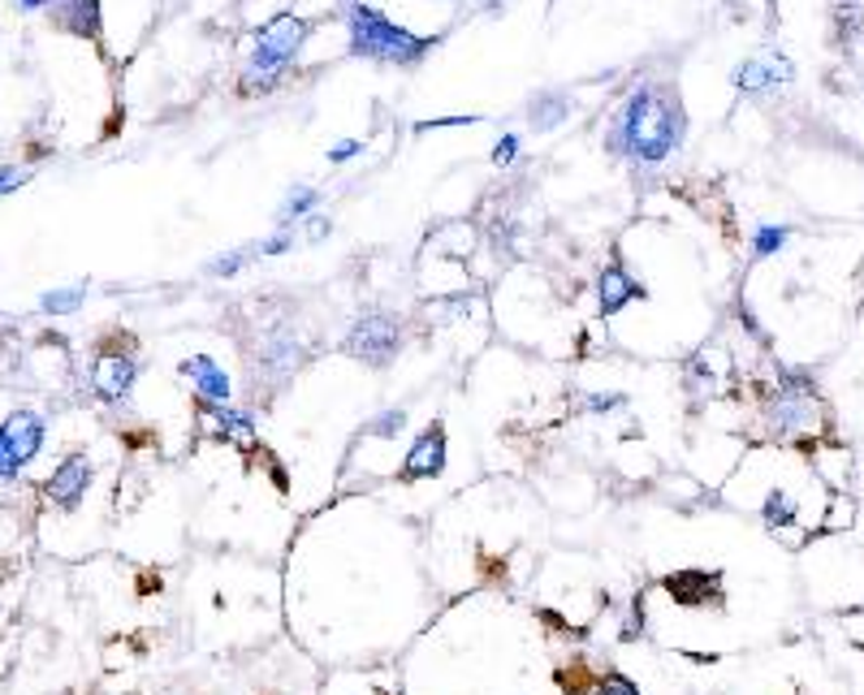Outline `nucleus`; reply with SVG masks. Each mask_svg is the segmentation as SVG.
I'll return each instance as SVG.
<instances>
[{
	"instance_id": "1",
	"label": "nucleus",
	"mask_w": 864,
	"mask_h": 695,
	"mask_svg": "<svg viewBox=\"0 0 864 695\" xmlns=\"http://www.w3.org/2000/svg\"><path fill=\"white\" fill-rule=\"evenodd\" d=\"M683 139L687 109L679 91L657 78H640L605 125V152L623 155L631 164H662L683 148Z\"/></svg>"
},
{
	"instance_id": "2",
	"label": "nucleus",
	"mask_w": 864,
	"mask_h": 695,
	"mask_svg": "<svg viewBox=\"0 0 864 695\" xmlns=\"http://www.w3.org/2000/svg\"><path fill=\"white\" fill-rule=\"evenodd\" d=\"M312 39V22L281 9L273 13L255 36H251V52L242 61V74H238V91L247 100H260V95H273L277 87L290 78L303 43Z\"/></svg>"
},
{
	"instance_id": "3",
	"label": "nucleus",
	"mask_w": 864,
	"mask_h": 695,
	"mask_svg": "<svg viewBox=\"0 0 864 695\" xmlns=\"http://www.w3.org/2000/svg\"><path fill=\"white\" fill-rule=\"evenodd\" d=\"M342 18H346V48H351V57L376 61V66L415 70L432 48L441 43V36H415V31H406L402 22H393L390 13H381L368 0H346Z\"/></svg>"
},
{
	"instance_id": "4",
	"label": "nucleus",
	"mask_w": 864,
	"mask_h": 695,
	"mask_svg": "<svg viewBox=\"0 0 864 695\" xmlns=\"http://www.w3.org/2000/svg\"><path fill=\"white\" fill-rule=\"evenodd\" d=\"M825 420L822 402H817V385L808 372H786L778 367V389L770 393L765 402V424L778 441H795V436H808L817 432Z\"/></svg>"
},
{
	"instance_id": "5",
	"label": "nucleus",
	"mask_w": 864,
	"mask_h": 695,
	"mask_svg": "<svg viewBox=\"0 0 864 695\" xmlns=\"http://www.w3.org/2000/svg\"><path fill=\"white\" fill-rule=\"evenodd\" d=\"M139 381V354H134V338L130 333H109L91 350V397L104 406H125Z\"/></svg>"
},
{
	"instance_id": "6",
	"label": "nucleus",
	"mask_w": 864,
	"mask_h": 695,
	"mask_svg": "<svg viewBox=\"0 0 864 695\" xmlns=\"http://www.w3.org/2000/svg\"><path fill=\"white\" fill-rule=\"evenodd\" d=\"M43 436H48V420L31 406H18L13 415H4L0 424V480L13 484L27 466L40 459Z\"/></svg>"
},
{
	"instance_id": "7",
	"label": "nucleus",
	"mask_w": 864,
	"mask_h": 695,
	"mask_svg": "<svg viewBox=\"0 0 864 695\" xmlns=\"http://www.w3.org/2000/svg\"><path fill=\"white\" fill-rule=\"evenodd\" d=\"M342 350L359 359V363H368V367H390L393 359H398V350H402V324H398V315L390 311H363V315H354V324L346 329V338H342Z\"/></svg>"
},
{
	"instance_id": "8",
	"label": "nucleus",
	"mask_w": 864,
	"mask_h": 695,
	"mask_svg": "<svg viewBox=\"0 0 864 695\" xmlns=\"http://www.w3.org/2000/svg\"><path fill=\"white\" fill-rule=\"evenodd\" d=\"M791 78H795V66L786 61L783 52H756V57H744V61L735 66L731 82H735V91H740V95L765 100V95L783 91Z\"/></svg>"
},
{
	"instance_id": "9",
	"label": "nucleus",
	"mask_w": 864,
	"mask_h": 695,
	"mask_svg": "<svg viewBox=\"0 0 864 695\" xmlns=\"http://www.w3.org/2000/svg\"><path fill=\"white\" fill-rule=\"evenodd\" d=\"M450 463V441H445V427L429 424L406 450V459L398 466V480L402 484H424V480H441Z\"/></svg>"
},
{
	"instance_id": "10",
	"label": "nucleus",
	"mask_w": 864,
	"mask_h": 695,
	"mask_svg": "<svg viewBox=\"0 0 864 695\" xmlns=\"http://www.w3.org/2000/svg\"><path fill=\"white\" fill-rule=\"evenodd\" d=\"M91 480H96V466H91V459L82 450H74V454H66L61 463L52 466V475L43 480V497L57 505V510L70 514V510H79L87 502Z\"/></svg>"
},
{
	"instance_id": "11",
	"label": "nucleus",
	"mask_w": 864,
	"mask_h": 695,
	"mask_svg": "<svg viewBox=\"0 0 864 695\" xmlns=\"http://www.w3.org/2000/svg\"><path fill=\"white\" fill-rule=\"evenodd\" d=\"M662 592L683 610H717L722 605V575L717 571H674L662 580Z\"/></svg>"
},
{
	"instance_id": "12",
	"label": "nucleus",
	"mask_w": 864,
	"mask_h": 695,
	"mask_svg": "<svg viewBox=\"0 0 864 695\" xmlns=\"http://www.w3.org/2000/svg\"><path fill=\"white\" fill-rule=\"evenodd\" d=\"M635 299H649V290H644V285L627 272V264L614 255V260L601 269V276H596V311H601V320H614V315L627 308V303H635Z\"/></svg>"
},
{
	"instance_id": "13",
	"label": "nucleus",
	"mask_w": 864,
	"mask_h": 695,
	"mask_svg": "<svg viewBox=\"0 0 864 695\" xmlns=\"http://www.w3.org/2000/svg\"><path fill=\"white\" fill-rule=\"evenodd\" d=\"M178 376L191 381V393H195L199 402H230V397H234L230 372H225L212 354H187V359L178 363Z\"/></svg>"
},
{
	"instance_id": "14",
	"label": "nucleus",
	"mask_w": 864,
	"mask_h": 695,
	"mask_svg": "<svg viewBox=\"0 0 864 695\" xmlns=\"http://www.w3.org/2000/svg\"><path fill=\"white\" fill-rule=\"evenodd\" d=\"M303 363H308V342H303L294 329H277V333L264 338V346H260V367H264V376L285 381V376H294Z\"/></svg>"
},
{
	"instance_id": "15",
	"label": "nucleus",
	"mask_w": 864,
	"mask_h": 695,
	"mask_svg": "<svg viewBox=\"0 0 864 695\" xmlns=\"http://www.w3.org/2000/svg\"><path fill=\"white\" fill-rule=\"evenodd\" d=\"M195 406H199V415L212 424V436H217V441L247 445V441H255V432H260L255 415L242 411V406H234V402H199L195 397Z\"/></svg>"
},
{
	"instance_id": "16",
	"label": "nucleus",
	"mask_w": 864,
	"mask_h": 695,
	"mask_svg": "<svg viewBox=\"0 0 864 695\" xmlns=\"http://www.w3.org/2000/svg\"><path fill=\"white\" fill-rule=\"evenodd\" d=\"M52 22L70 36L100 43L104 39V9L100 0H52Z\"/></svg>"
},
{
	"instance_id": "17",
	"label": "nucleus",
	"mask_w": 864,
	"mask_h": 695,
	"mask_svg": "<svg viewBox=\"0 0 864 695\" xmlns=\"http://www.w3.org/2000/svg\"><path fill=\"white\" fill-rule=\"evenodd\" d=\"M523 117H528V130H532V134H553V130L571 117V95L557 91V87H545V91H536V95L528 100Z\"/></svg>"
},
{
	"instance_id": "18",
	"label": "nucleus",
	"mask_w": 864,
	"mask_h": 695,
	"mask_svg": "<svg viewBox=\"0 0 864 695\" xmlns=\"http://www.w3.org/2000/svg\"><path fill=\"white\" fill-rule=\"evenodd\" d=\"M315 208H320V191L308 187V182H294L281 199V208H277V230H299Z\"/></svg>"
},
{
	"instance_id": "19",
	"label": "nucleus",
	"mask_w": 864,
	"mask_h": 695,
	"mask_svg": "<svg viewBox=\"0 0 864 695\" xmlns=\"http://www.w3.org/2000/svg\"><path fill=\"white\" fill-rule=\"evenodd\" d=\"M87 294H91V285L87 281H70V285H57V290H48L40 294V311L43 315H79L82 303H87Z\"/></svg>"
},
{
	"instance_id": "20",
	"label": "nucleus",
	"mask_w": 864,
	"mask_h": 695,
	"mask_svg": "<svg viewBox=\"0 0 864 695\" xmlns=\"http://www.w3.org/2000/svg\"><path fill=\"white\" fill-rule=\"evenodd\" d=\"M761 518H765V527H774V532L795 527V523H800V502H795L786 488H770L765 502H761Z\"/></svg>"
},
{
	"instance_id": "21",
	"label": "nucleus",
	"mask_w": 864,
	"mask_h": 695,
	"mask_svg": "<svg viewBox=\"0 0 864 695\" xmlns=\"http://www.w3.org/2000/svg\"><path fill=\"white\" fill-rule=\"evenodd\" d=\"M251 260H260V242H251V246H234V251H221L217 260H208V276H217V281H230L238 272L247 269Z\"/></svg>"
},
{
	"instance_id": "22",
	"label": "nucleus",
	"mask_w": 864,
	"mask_h": 695,
	"mask_svg": "<svg viewBox=\"0 0 864 695\" xmlns=\"http://www.w3.org/2000/svg\"><path fill=\"white\" fill-rule=\"evenodd\" d=\"M786 242H791V230L786 225H756L752 230V260H770V255H778Z\"/></svg>"
},
{
	"instance_id": "23",
	"label": "nucleus",
	"mask_w": 864,
	"mask_h": 695,
	"mask_svg": "<svg viewBox=\"0 0 864 695\" xmlns=\"http://www.w3.org/2000/svg\"><path fill=\"white\" fill-rule=\"evenodd\" d=\"M402 427H406V411H402V406H385L381 415H372V420L363 424V436H381V441H393Z\"/></svg>"
},
{
	"instance_id": "24",
	"label": "nucleus",
	"mask_w": 864,
	"mask_h": 695,
	"mask_svg": "<svg viewBox=\"0 0 864 695\" xmlns=\"http://www.w3.org/2000/svg\"><path fill=\"white\" fill-rule=\"evenodd\" d=\"M861 0H834V31H838L843 43L861 36Z\"/></svg>"
},
{
	"instance_id": "25",
	"label": "nucleus",
	"mask_w": 864,
	"mask_h": 695,
	"mask_svg": "<svg viewBox=\"0 0 864 695\" xmlns=\"http://www.w3.org/2000/svg\"><path fill=\"white\" fill-rule=\"evenodd\" d=\"M627 406V393H584L580 397V411L584 415H614Z\"/></svg>"
},
{
	"instance_id": "26",
	"label": "nucleus",
	"mask_w": 864,
	"mask_h": 695,
	"mask_svg": "<svg viewBox=\"0 0 864 695\" xmlns=\"http://www.w3.org/2000/svg\"><path fill=\"white\" fill-rule=\"evenodd\" d=\"M592 695H640V687L631 683L627 674H619V669H610V674H601V678L592 683Z\"/></svg>"
},
{
	"instance_id": "27",
	"label": "nucleus",
	"mask_w": 864,
	"mask_h": 695,
	"mask_svg": "<svg viewBox=\"0 0 864 695\" xmlns=\"http://www.w3.org/2000/svg\"><path fill=\"white\" fill-rule=\"evenodd\" d=\"M329 233H333V216H329V212H312V216L299 225V238H303L308 246H320Z\"/></svg>"
},
{
	"instance_id": "28",
	"label": "nucleus",
	"mask_w": 864,
	"mask_h": 695,
	"mask_svg": "<svg viewBox=\"0 0 864 695\" xmlns=\"http://www.w3.org/2000/svg\"><path fill=\"white\" fill-rule=\"evenodd\" d=\"M519 152H523V139H519V134H502L498 148H493V164H498V169H511L514 160H519Z\"/></svg>"
},
{
	"instance_id": "29",
	"label": "nucleus",
	"mask_w": 864,
	"mask_h": 695,
	"mask_svg": "<svg viewBox=\"0 0 864 695\" xmlns=\"http://www.w3.org/2000/svg\"><path fill=\"white\" fill-rule=\"evenodd\" d=\"M294 238H299V230H273L264 242H260V255H269V260H273V255H285V251L294 246Z\"/></svg>"
},
{
	"instance_id": "30",
	"label": "nucleus",
	"mask_w": 864,
	"mask_h": 695,
	"mask_svg": "<svg viewBox=\"0 0 864 695\" xmlns=\"http://www.w3.org/2000/svg\"><path fill=\"white\" fill-rule=\"evenodd\" d=\"M644 635V596H631V610L627 618H623V639H640Z\"/></svg>"
},
{
	"instance_id": "31",
	"label": "nucleus",
	"mask_w": 864,
	"mask_h": 695,
	"mask_svg": "<svg viewBox=\"0 0 864 695\" xmlns=\"http://www.w3.org/2000/svg\"><path fill=\"white\" fill-rule=\"evenodd\" d=\"M687 389H692V393L713 389V372H709L705 359H687Z\"/></svg>"
},
{
	"instance_id": "32",
	"label": "nucleus",
	"mask_w": 864,
	"mask_h": 695,
	"mask_svg": "<svg viewBox=\"0 0 864 695\" xmlns=\"http://www.w3.org/2000/svg\"><path fill=\"white\" fill-rule=\"evenodd\" d=\"M480 117H429V121H415V134H429V130H450V125H475Z\"/></svg>"
},
{
	"instance_id": "33",
	"label": "nucleus",
	"mask_w": 864,
	"mask_h": 695,
	"mask_svg": "<svg viewBox=\"0 0 864 695\" xmlns=\"http://www.w3.org/2000/svg\"><path fill=\"white\" fill-rule=\"evenodd\" d=\"M31 182V169H18V164H4L0 169V194L18 191V187H27Z\"/></svg>"
},
{
	"instance_id": "34",
	"label": "nucleus",
	"mask_w": 864,
	"mask_h": 695,
	"mask_svg": "<svg viewBox=\"0 0 864 695\" xmlns=\"http://www.w3.org/2000/svg\"><path fill=\"white\" fill-rule=\"evenodd\" d=\"M359 152H363V143H359V139H338V143L329 148V164H351Z\"/></svg>"
},
{
	"instance_id": "35",
	"label": "nucleus",
	"mask_w": 864,
	"mask_h": 695,
	"mask_svg": "<svg viewBox=\"0 0 864 695\" xmlns=\"http://www.w3.org/2000/svg\"><path fill=\"white\" fill-rule=\"evenodd\" d=\"M735 311H740V324H744L747 333H752L756 342H765V329L756 324V315H752V308H747V299H740V303H735Z\"/></svg>"
},
{
	"instance_id": "36",
	"label": "nucleus",
	"mask_w": 864,
	"mask_h": 695,
	"mask_svg": "<svg viewBox=\"0 0 864 695\" xmlns=\"http://www.w3.org/2000/svg\"><path fill=\"white\" fill-rule=\"evenodd\" d=\"M22 13H40V9H52V0H18Z\"/></svg>"
},
{
	"instance_id": "37",
	"label": "nucleus",
	"mask_w": 864,
	"mask_h": 695,
	"mask_svg": "<svg viewBox=\"0 0 864 695\" xmlns=\"http://www.w3.org/2000/svg\"><path fill=\"white\" fill-rule=\"evenodd\" d=\"M242 4H251V0H242Z\"/></svg>"
}]
</instances>
